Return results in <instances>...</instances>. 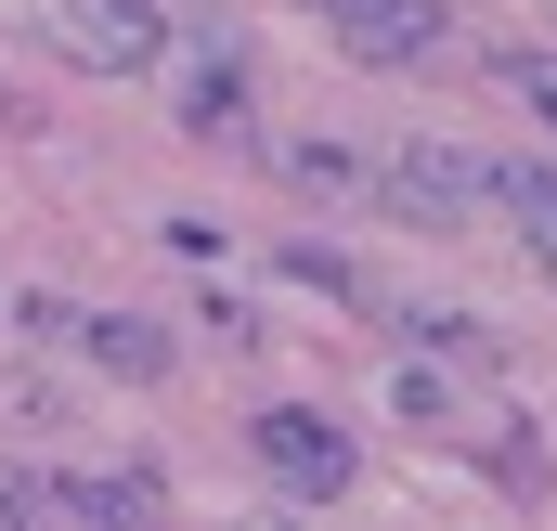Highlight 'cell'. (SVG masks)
Instances as JSON below:
<instances>
[{
    "mask_svg": "<svg viewBox=\"0 0 557 531\" xmlns=\"http://www.w3.org/2000/svg\"><path fill=\"white\" fill-rule=\"evenodd\" d=\"M363 195H376L389 221H416V234H467V221L493 208V156H454V143H389V156L363 169Z\"/></svg>",
    "mask_w": 557,
    "mask_h": 531,
    "instance_id": "obj_1",
    "label": "cell"
},
{
    "mask_svg": "<svg viewBox=\"0 0 557 531\" xmlns=\"http://www.w3.org/2000/svg\"><path fill=\"white\" fill-rule=\"evenodd\" d=\"M247 467L273 480L285 506H337V493L363 480L350 428H337V415H311V402H260V415H247Z\"/></svg>",
    "mask_w": 557,
    "mask_h": 531,
    "instance_id": "obj_2",
    "label": "cell"
},
{
    "mask_svg": "<svg viewBox=\"0 0 557 531\" xmlns=\"http://www.w3.org/2000/svg\"><path fill=\"white\" fill-rule=\"evenodd\" d=\"M156 65H169V104H182V131H208V143H234V131H247V39H234V26H208V13L182 26V13H169V52H156Z\"/></svg>",
    "mask_w": 557,
    "mask_h": 531,
    "instance_id": "obj_3",
    "label": "cell"
},
{
    "mask_svg": "<svg viewBox=\"0 0 557 531\" xmlns=\"http://www.w3.org/2000/svg\"><path fill=\"white\" fill-rule=\"evenodd\" d=\"M52 52H65L78 78H156L169 0H52Z\"/></svg>",
    "mask_w": 557,
    "mask_h": 531,
    "instance_id": "obj_4",
    "label": "cell"
},
{
    "mask_svg": "<svg viewBox=\"0 0 557 531\" xmlns=\"http://www.w3.org/2000/svg\"><path fill=\"white\" fill-rule=\"evenodd\" d=\"M13 493H26V519H52V531H91V519H156V467H26Z\"/></svg>",
    "mask_w": 557,
    "mask_h": 531,
    "instance_id": "obj_5",
    "label": "cell"
},
{
    "mask_svg": "<svg viewBox=\"0 0 557 531\" xmlns=\"http://www.w3.org/2000/svg\"><path fill=\"white\" fill-rule=\"evenodd\" d=\"M454 26H441V0H376V13H337V52H363V65H428Z\"/></svg>",
    "mask_w": 557,
    "mask_h": 531,
    "instance_id": "obj_6",
    "label": "cell"
},
{
    "mask_svg": "<svg viewBox=\"0 0 557 531\" xmlns=\"http://www.w3.org/2000/svg\"><path fill=\"white\" fill-rule=\"evenodd\" d=\"M65 350H78V363H104V376H131V390H156V376L182 363L143 311H78V324H65Z\"/></svg>",
    "mask_w": 557,
    "mask_h": 531,
    "instance_id": "obj_7",
    "label": "cell"
},
{
    "mask_svg": "<svg viewBox=\"0 0 557 531\" xmlns=\"http://www.w3.org/2000/svg\"><path fill=\"white\" fill-rule=\"evenodd\" d=\"M493 208H519V247H532L545 285H557V169H493Z\"/></svg>",
    "mask_w": 557,
    "mask_h": 531,
    "instance_id": "obj_8",
    "label": "cell"
},
{
    "mask_svg": "<svg viewBox=\"0 0 557 531\" xmlns=\"http://www.w3.org/2000/svg\"><path fill=\"white\" fill-rule=\"evenodd\" d=\"M273 169L298 182V195H363V169H376V156H337V143H285Z\"/></svg>",
    "mask_w": 557,
    "mask_h": 531,
    "instance_id": "obj_9",
    "label": "cell"
},
{
    "mask_svg": "<svg viewBox=\"0 0 557 531\" xmlns=\"http://www.w3.org/2000/svg\"><path fill=\"white\" fill-rule=\"evenodd\" d=\"M389 324H403L416 350H467V337H480V324H467V311H441V298H416V311H389Z\"/></svg>",
    "mask_w": 557,
    "mask_h": 531,
    "instance_id": "obj_10",
    "label": "cell"
},
{
    "mask_svg": "<svg viewBox=\"0 0 557 531\" xmlns=\"http://www.w3.org/2000/svg\"><path fill=\"white\" fill-rule=\"evenodd\" d=\"M0 415H13V428H65V402L39 390V376H0Z\"/></svg>",
    "mask_w": 557,
    "mask_h": 531,
    "instance_id": "obj_11",
    "label": "cell"
},
{
    "mask_svg": "<svg viewBox=\"0 0 557 531\" xmlns=\"http://www.w3.org/2000/svg\"><path fill=\"white\" fill-rule=\"evenodd\" d=\"M506 91H532V104H545V131H557V65H506Z\"/></svg>",
    "mask_w": 557,
    "mask_h": 531,
    "instance_id": "obj_12",
    "label": "cell"
},
{
    "mask_svg": "<svg viewBox=\"0 0 557 531\" xmlns=\"http://www.w3.org/2000/svg\"><path fill=\"white\" fill-rule=\"evenodd\" d=\"M311 13H324V26H337V13H376V0H311Z\"/></svg>",
    "mask_w": 557,
    "mask_h": 531,
    "instance_id": "obj_13",
    "label": "cell"
},
{
    "mask_svg": "<svg viewBox=\"0 0 557 531\" xmlns=\"http://www.w3.org/2000/svg\"><path fill=\"white\" fill-rule=\"evenodd\" d=\"M13 519H26V493H13V480H0V531H13Z\"/></svg>",
    "mask_w": 557,
    "mask_h": 531,
    "instance_id": "obj_14",
    "label": "cell"
},
{
    "mask_svg": "<svg viewBox=\"0 0 557 531\" xmlns=\"http://www.w3.org/2000/svg\"><path fill=\"white\" fill-rule=\"evenodd\" d=\"M545 26H557V0H545Z\"/></svg>",
    "mask_w": 557,
    "mask_h": 531,
    "instance_id": "obj_15",
    "label": "cell"
}]
</instances>
